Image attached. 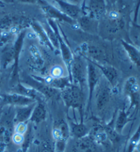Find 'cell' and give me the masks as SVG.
<instances>
[{"label":"cell","instance_id":"obj_22","mask_svg":"<svg viewBox=\"0 0 140 152\" xmlns=\"http://www.w3.org/2000/svg\"><path fill=\"white\" fill-rule=\"evenodd\" d=\"M122 44L130 61L137 66L140 67V52L138 51V50L124 40H122Z\"/></svg>","mask_w":140,"mask_h":152},{"label":"cell","instance_id":"obj_10","mask_svg":"<svg viewBox=\"0 0 140 152\" xmlns=\"http://www.w3.org/2000/svg\"><path fill=\"white\" fill-rule=\"evenodd\" d=\"M2 99H3L4 103L15 105V107L26 106L36 103L35 100L31 99L30 97L23 96V95L15 93V92L4 94L2 96Z\"/></svg>","mask_w":140,"mask_h":152},{"label":"cell","instance_id":"obj_3","mask_svg":"<svg viewBox=\"0 0 140 152\" xmlns=\"http://www.w3.org/2000/svg\"><path fill=\"white\" fill-rule=\"evenodd\" d=\"M47 24L52 28L53 32L55 33L58 43V49H60V50L61 57H62L63 61L64 62L66 68H67L68 77H69L70 65L73 61V54L72 53V51H71L69 45L68 44L67 42L66 41V39L62 36V29L60 28V26H58V23L55 20H52V19L47 18Z\"/></svg>","mask_w":140,"mask_h":152},{"label":"cell","instance_id":"obj_31","mask_svg":"<svg viewBox=\"0 0 140 152\" xmlns=\"http://www.w3.org/2000/svg\"><path fill=\"white\" fill-rule=\"evenodd\" d=\"M66 1L69 2V3L74 4V5H77V6H81L84 2V0H66Z\"/></svg>","mask_w":140,"mask_h":152},{"label":"cell","instance_id":"obj_33","mask_svg":"<svg viewBox=\"0 0 140 152\" xmlns=\"http://www.w3.org/2000/svg\"><path fill=\"white\" fill-rule=\"evenodd\" d=\"M135 27H136V28H137V29H139V30L140 31V26H137V25H135Z\"/></svg>","mask_w":140,"mask_h":152},{"label":"cell","instance_id":"obj_6","mask_svg":"<svg viewBox=\"0 0 140 152\" xmlns=\"http://www.w3.org/2000/svg\"><path fill=\"white\" fill-rule=\"evenodd\" d=\"M111 86L105 78L101 79L97 86L96 93V107L99 111L103 110L110 101Z\"/></svg>","mask_w":140,"mask_h":152},{"label":"cell","instance_id":"obj_29","mask_svg":"<svg viewBox=\"0 0 140 152\" xmlns=\"http://www.w3.org/2000/svg\"><path fill=\"white\" fill-rule=\"evenodd\" d=\"M13 141L16 144H18V145L22 144L23 142V141H24L23 135L18 134V133L15 132V134L13 136Z\"/></svg>","mask_w":140,"mask_h":152},{"label":"cell","instance_id":"obj_15","mask_svg":"<svg viewBox=\"0 0 140 152\" xmlns=\"http://www.w3.org/2000/svg\"><path fill=\"white\" fill-rule=\"evenodd\" d=\"M14 62V42H8L0 46V65L6 69Z\"/></svg>","mask_w":140,"mask_h":152},{"label":"cell","instance_id":"obj_12","mask_svg":"<svg viewBox=\"0 0 140 152\" xmlns=\"http://www.w3.org/2000/svg\"><path fill=\"white\" fill-rule=\"evenodd\" d=\"M33 77H35L36 79L41 81V82L44 83L45 84L49 86L60 90V91L64 89L68 86L72 84L70 77L68 76V77H53L50 75L44 78L36 77V76H33Z\"/></svg>","mask_w":140,"mask_h":152},{"label":"cell","instance_id":"obj_26","mask_svg":"<svg viewBox=\"0 0 140 152\" xmlns=\"http://www.w3.org/2000/svg\"><path fill=\"white\" fill-rule=\"evenodd\" d=\"M140 141V123L136 132L134 133L132 137L130 139L129 146H128L127 152H133L135 149L137 145Z\"/></svg>","mask_w":140,"mask_h":152},{"label":"cell","instance_id":"obj_11","mask_svg":"<svg viewBox=\"0 0 140 152\" xmlns=\"http://www.w3.org/2000/svg\"><path fill=\"white\" fill-rule=\"evenodd\" d=\"M13 92L30 97V98L35 100L36 102H44L46 101V99L43 95L38 92L36 90L32 87L27 86L21 82H19L18 84L15 85Z\"/></svg>","mask_w":140,"mask_h":152},{"label":"cell","instance_id":"obj_21","mask_svg":"<svg viewBox=\"0 0 140 152\" xmlns=\"http://www.w3.org/2000/svg\"><path fill=\"white\" fill-rule=\"evenodd\" d=\"M46 116L47 109L44 102H36L30 121L35 124H39L45 120Z\"/></svg>","mask_w":140,"mask_h":152},{"label":"cell","instance_id":"obj_13","mask_svg":"<svg viewBox=\"0 0 140 152\" xmlns=\"http://www.w3.org/2000/svg\"><path fill=\"white\" fill-rule=\"evenodd\" d=\"M30 27H32L36 35L39 38L41 45L49 48L50 50H55V48L53 46V44H51L46 30L44 29V27H43V26H42L41 24L39 22H36V21L32 20L30 23Z\"/></svg>","mask_w":140,"mask_h":152},{"label":"cell","instance_id":"obj_23","mask_svg":"<svg viewBox=\"0 0 140 152\" xmlns=\"http://www.w3.org/2000/svg\"><path fill=\"white\" fill-rule=\"evenodd\" d=\"M70 132L73 136L75 137L77 139L84 137L87 136V133L89 132V129L87 126L84 124L81 123H73L70 122Z\"/></svg>","mask_w":140,"mask_h":152},{"label":"cell","instance_id":"obj_8","mask_svg":"<svg viewBox=\"0 0 140 152\" xmlns=\"http://www.w3.org/2000/svg\"><path fill=\"white\" fill-rule=\"evenodd\" d=\"M40 5L41 6V8L43 12L48 18L52 19V20H55L56 22L57 21H60V22H64L70 24V25H74L75 21L73 19L66 15L60 9L57 8L53 5L49 4L44 0H42L41 4Z\"/></svg>","mask_w":140,"mask_h":152},{"label":"cell","instance_id":"obj_7","mask_svg":"<svg viewBox=\"0 0 140 152\" xmlns=\"http://www.w3.org/2000/svg\"><path fill=\"white\" fill-rule=\"evenodd\" d=\"M26 35V31L23 30L16 35V38L14 42V62L13 72L11 75V82L16 83L19 82V62L21 50H22L24 39Z\"/></svg>","mask_w":140,"mask_h":152},{"label":"cell","instance_id":"obj_27","mask_svg":"<svg viewBox=\"0 0 140 152\" xmlns=\"http://www.w3.org/2000/svg\"><path fill=\"white\" fill-rule=\"evenodd\" d=\"M63 69L60 66H55L51 69V76L53 77H63Z\"/></svg>","mask_w":140,"mask_h":152},{"label":"cell","instance_id":"obj_30","mask_svg":"<svg viewBox=\"0 0 140 152\" xmlns=\"http://www.w3.org/2000/svg\"><path fill=\"white\" fill-rule=\"evenodd\" d=\"M21 3L28 4H40L42 0H18Z\"/></svg>","mask_w":140,"mask_h":152},{"label":"cell","instance_id":"obj_14","mask_svg":"<svg viewBox=\"0 0 140 152\" xmlns=\"http://www.w3.org/2000/svg\"><path fill=\"white\" fill-rule=\"evenodd\" d=\"M92 62L99 69L102 73V75L104 76V78L107 81L109 84L111 85V86L112 88L115 87L118 81V73L116 69L111 65L97 63L94 61Z\"/></svg>","mask_w":140,"mask_h":152},{"label":"cell","instance_id":"obj_1","mask_svg":"<svg viewBox=\"0 0 140 152\" xmlns=\"http://www.w3.org/2000/svg\"><path fill=\"white\" fill-rule=\"evenodd\" d=\"M69 77L72 84L87 91V62L85 56L81 52L73 54Z\"/></svg>","mask_w":140,"mask_h":152},{"label":"cell","instance_id":"obj_18","mask_svg":"<svg viewBox=\"0 0 140 152\" xmlns=\"http://www.w3.org/2000/svg\"><path fill=\"white\" fill-rule=\"evenodd\" d=\"M125 92L130 96L131 100V105L130 108L133 106L136 105L138 103L139 96H138V85L137 84L136 79L135 77H130L126 82L125 84Z\"/></svg>","mask_w":140,"mask_h":152},{"label":"cell","instance_id":"obj_25","mask_svg":"<svg viewBox=\"0 0 140 152\" xmlns=\"http://www.w3.org/2000/svg\"><path fill=\"white\" fill-rule=\"evenodd\" d=\"M30 52L32 57V61L34 65L39 68H41L44 65V60L42 58V54L38 48L34 45H31L30 46Z\"/></svg>","mask_w":140,"mask_h":152},{"label":"cell","instance_id":"obj_17","mask_svg":"<svg viewBox=\"0 0 140 152\" xmlns=\"http://www.w3.org/2000/svg\"><path fill=\"white\" fill-rule=\"evenodd\" d=\"M94 149V140L87 136L77 139L73 147L72 152H93Z\"/></svg>","mask_w":140,"mask_h":152},{"label":"cell","instance_id":"obj_19","mask_svg":"<svg viewBox=\"0 0 140 152\" xmlns=\"http://www.w3.org/2000/svg\"><path fill=\"white\" fill-rule=\"evenodd\" d=\"M36 103L26 106L16 107V113L15 117V123H23L26 122V121L30 120Z\"/></svg>","mask_w":140,"mask_h":152},{"label":"cell","instance_id":"obj_28","mask_svg":"<svg viewBox=\"0 0 140 152\" xmlns=\"http://www.w3.org/2000/svg\"><path fill=\"white\" fill-rule=\"evenodd\" d=\"M27 132V124L25 122L16 124L15 128V132L20 134H24Z\"/></svg>","mask_w":140,"mask_h":152},{"label":"cell","instance_id":"obj_2","mask_svg":"<svg viewBox=\"0 0 140 152\" xmlns=\"http://www.w3.org/2000/svg\"><path fill=\"white\" fill-rule=\"evenodd\" d=\"M60 96L68 107L77 109L81 112L87 101L86 91L73 84L61 90Z\"/></svg>","mask_w":140,"mask_h":152},{"label":"cell","instance_id":"obj_4","mask_svg":"<svg viewBox=\"0 0 140 152\" xmlns=\"http://www.w3.org/2000/svg\"><path fill=\"white\" fill-rule=\"evenodd\" d=\"M87 62V110H88L92 101L94 92L98 86L99 82L102 78V73L99 69L94 65L91 60L87 57L85 56Z\"/></svg>","mask_w":140,"mask_h":152},{"label":"cell","instance_id":"obj_9","mask_svg":"<svg viewBox=\"0 0 140 152\" xmlns=\"http://www.w3.org/2000/svg\"><path fill=\"white\" fill-rule=\"evenodd\" d=\"M106 8V0H87L81 12L98 20L105 13Z\"/></svg>","mask_w":140,"mask_h":152},{"label":"cell","instance_id":"obj_32","mask_svg":"<svg viewBox=\"0 0 140 152\" xmlns=\"http://www.w3.org/2000/svg\"><path fill=\"white\" fill-rule=\"evenodd\" d=\"M135 150H136L137 152H140V141L138 142V144L137 145V146H136V147H135Z\"/></svg>","mask_w":140,"mask_h":152},{"label":"cell","instance_id":"obj_24","mask_svg":"<svg viewBox=\"0 0 140 152\" xmlns=\"http://www.w3.org/2000/svg\"><path fill=\"white\" fill-rule=\"evenodd\" d=\"M130 121L129 118V114L124 109L120 111L118 114V118L116 119L115 124V130L119 134H121L123 128L127 125V124Z\"/></svg>","mask_w":140,"mask_h":152},{"label":"cell","instance_id":"obj_20","mask_svg":"<svg viewBox=\"0 0 140 152\" xmlns=\"http://www.w3.org/2000/svg\"><path fill=\"white\" fill-rule=\"evenodd\" d=\"M77 20L80 28L84 31L94 33L97 31V20L87 14L81 15Z\"/></svg>","mask_w":140,"mask_h":152},{"label":"cell","instance_id":"obj_16","mask_svg":"<svg viewBox=\"0 0 140 152\" xmlns=\"http://www.w3.org/2000/svg\"><path fill=\"white\" fill-rule=\"evenodd\" d=\"M59 6V9L64 13L66 15L69 16L73 20H75L79 17L81 14V6H77L64 1V0H54Z\"/></svg>","mask_w":140,"mask_h":152},{"label":"cell","instance_id":"obj_5","mask_svg":"<svg viewBox=\"0 0 140 152\" xmlns=\"http://www.w3.org/2000/svg\"><path fill=\"white\" fill-rule=\"evenodd\" d=\"M22 83L36 90L43 95L46 99H56L61 95L60 90L49 86L41 81L36 79L33 76H27L24 78Z\"/></svg>","mask_w":140,"mask_h":152}]
</instances>
